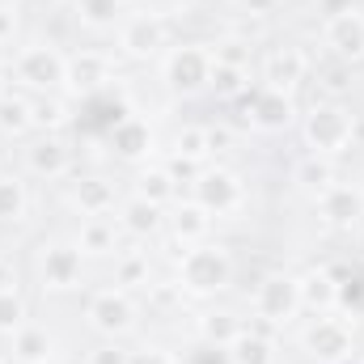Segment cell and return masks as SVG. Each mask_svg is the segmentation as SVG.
Listing matches in <instances>:
<instances>
[{
    "mask_svg": "<svg viewBox=\"0 0 364 364\" xmlns=\"http://www.w3.org/2000/svg\"><path fill=\"white\" fill-rule=\"evenodd\" d=\"M21 259H26V284L38 301H73L85 296L93 284V267L81 255L77 237L68 233V225H51L38 229L21 242Z\"/></svg>",
    "mask_w": 364,
    "mask_h": 364,
    "instance_id": "cell-1",
    "label": "cell"
},
{
    "mask_svg": "<svg viewBox=\"0 0 364 364\" xmlns=\"http://www.w3.org/2000/svg\"><path fill=\"white\" fill-rule=\"evenodd\" d=\"M166 275H170L174 292L186 305H208V301H225V296L237 292L242 263H237L233 242L208 237L199 246H186L178 255H170L166 259Z\"/></svg>",
    "mask_w": 364,
    "mask_h": 364,
    "instance_id": "cell-2",
    "label": "cell"
},
{
    "mask_svg": "<svg viewBox=\"0 0 364 364\" xmlns=\"http://www.w3.org/2000/svg\"><path fill=\"white\" fill-rule=\"evenodd\" d=\"M292 136H296L301 153L343 166L364 144L360 110L348 97H309V102H301V119H296Z\"/></svg>",
    "mask_w": 364,
    "mask_h": 364,
    "instance_id": "cell-3",
    "label": "cell"
},
{
    "mask_svg": "<svg viewBox=\"0 0 364 364\" xmlns=\"http://www.w3.org/2000/svg\"><path fill=\"white\" fill-rule=\"evenodd\" d=\"M81 326L90 339L136 343L149 331V305L140 292H127L110 279H93L81 296Z\"/></svg>",
    "mask_w": 364,
    "mask_h": 364,
    "instance_id": "cell-4",
    "label": "cell"
},
{
    "mask_svg": "<svg viewBox=\"0 0 364 364\" xmlns=\"http://www.w3.org/2000/svg\"><path fill=\"white\" fill-rule=\"evenodd\" d=\"M13 68V90L30 93V97H73V81H68V47L55 34L30 30L21 38V47L9 55ZM77 102V97H73Z\"/></svg>",
    "mask_w": 364,
    "mask_h": 364,
    "instance_id": "cell-5",
    "label": "cell"
},
{
    "mask_svg": "<svg viewBox=\"0 0 364 364\" xmlns=\"http://www.w3.org/2000/svg\"><path fill=\"white\" fill-rule=\"evenodd\" d=\"M9 166L21 170L38 191H55L85 166L81 136L77 132H34L9 149Z\"/></svg>",
    "mask_w": 364,
    "mask_h": 364,
    "instance_id": "cell-6",
    "label": "cell"
},
{
    "mask_svg": "<svg viewBox=\"0 0 364 364\" xmlns=\"http://www.w3.org/2000/svg\"><path fill=\"white\" fill-rule=\"evenodd\" d=\"M284 348L301 364H352L360 352V322L348 314H305L288 335Z\"/></svg>",
    "mask_w": 364,
    "mask_h": 364,
    "instance_id": "cell-7",
    "label": "cell"
},
{
    "mask_svg": "<svg viewBox=\"0 0 364 364\" xmlns=\"http://www.w3.org/2000/svg\"><path fill=\"white\" fill-rule=\"evenodd\" d=\"M174 38H178V17L166 4H132V13L114 30L110 47H114L119 64H127V68H153L170 51Z\"/></svg>",
    "mask_w": 364,
    "mask_h": 364,
    "instance_id": "cell-8",
    "label": "cell"
},
{
    "mask_svg": "<svg viewBox=\"0 0 364 364\" xmlns=\"http://www.w3.org/2000/svg\"><path fill=\"white\" fill-rule=\"evenodd\" d=\"M157 90L166 93L174 106L186 102H203L208 97V81H212V43L208 38H174L170 51L153 64Z\"/></svg>",
    "mask_w": 364,
    "mask_h": 364,
    "instance_id": "cell-9",
    "label": "cell"
},
{
    "mask_svg": "<svg viewBox=\"0 0 364 364\" xmlns=\"http://www.w3.org/2000/svg\"><path fill=\"white\" fill-rule=\"evenodd\" d=\"M246 314L255 326H267L275 335H288L305 309H301V284H296V272L292 267H267V272L255 275V284L246 288L242 296Z\"/></svg>",
    "mask_w": 364,
    "mask_h": 364,
    "instance_id": "cell-10",
    "label": "cell"
},
{
    "mask_svg": "<svg viewBox=\"0 0 364 364\" xmlns=\"http://www.w3.org/2000/svg\"><path fill=\"white\" fill-rule=\"evenodd\" d=\"M186 195L216 225H229V220H242L250 212V174L237 161H208L195 178L186 182Z\"/></svg>",
    "mask_w": 364,
    "mask_h": 364,
    "instance_id": "cell-11",
    "label": "cell"
},
{
    "mask_svg": "<svg viewBox=\"0 0 364 364\" xmlns=\"http://www.w3.org/2000/svg\"><path fill=\"white\" fill-rule=\"evenodd\" d=\"M314 68H318V51L314 43L305 38H292V34H279L272 43H259V60H255V81L279 93H301L309 90L314 81Z\"/></svg>",
    "mask_w": 364,
    "mask_h": 364,
    "instance_id": "cell-12",
    "label": "cell"
},
{
    "mask_svg": "<svg viewBox=\"0 0 364 364\" xmlns=\"http://www.w3.org/2000/svg\"><path fill=\"white\" fill-rule=\"evenodd\" d=\"M51 195H55V208L68 220H77V216H114L119 199L127 195V174H119L114 166H81Z\"/></svg>",
    "mask_w": 364,
    "mask_h": 364,
    "instance_id": "cell-13",
    "label": "cell"
},
{
    "mask_svg": "<svg viewBox=\"0 0 364 364\" xmlns=\"http://www.w3.org/2000/svg\"><path fill=\"white\" fill-rule=\"evenodd\" d=\"M161 123L149 114V110H132L127 119H119L106 136H102V149H106V166H114L119 174H132L149 161L161 157Z\"/></svg>",
    "mask_w": 364,
    "mask_h": 364,
    "instance_id": "cell-14",
    "label": "cell"
},
{
    "mask_svg": "<svg viewBox=\"0 0 364 364\" xmlns=\"http://www.w3.org/2000/svg\"><path fill=\"white\" fill-rule=\"evenodd\" d=\"M296 119H301V97L267 90V85H255L233 106V123L242 127V136H255V140H284V136H292Z\"/></svg>",
    "mask_w": 364,
    "mask_h": 364,
    "instance_id": "cell-15",
    "label": "cell"
},
{
    "mask_svg": "<svg viewBox=\"0 0 364 364\" xmlns=\"http://www.w3.org/2000/svg\"><path fill=\"white\" fill-rule=\"evenodd\" d=\"M68 81H73V97L90 102L97 93H110L123 85V64L114 55L110 43H81L68 47Z\"/></svg>",
    "mask_w": 364,
    "mask_h": 364,
    "instance_id": "cell-16",
    "label": "cell"
},
{
    "mask_svg": "<svg viewBox=\"0 0 364 364\" xmlns=\"http://www.w3.org/2000/svg\"><path fill=\"white\" fill-rule=\"evenodd\" d=\"M314 47L331 64H343L352 73L364 68V4H352L343 13L314 21Z\"/></svg>",
    "mask_w": 364,
    "mask_h": 364,
    "instance_id": "cell-17",
    "label": "cell"
},
{
    "mask_svg": "<svg viewBox=\"0 0 364 364\" xmlns=\"http://www.w3.org/2000/svg\"><path fill=\"white\" fill-rule=\"evenodd\" d=\"M314 220L335 233V237H360L364 233V182L356 178H339L331 182L322 195L309 199Z\"/></svg>",
    "mask_w": 364,
    "mask_h": 364,
    "instance_id": "cell-18",
    "label": "cell"
},
{
    "mask_svg": "<svg viewBox=\"0 0 364 364\" xmlns=\"http://www.w3.org/2000/svg\"><path fill=\"white\" fill-rule=\"evenodd\" d=\"M161 157H166V166H170L182 182H191L208 161H216L212 123H208V119H182V123H170V132L161 136Z\"/></svg>",
    "mask_w": 364,
    "mask_h": 364,
    "instance_id": "cell-19",
    "label": "cell"
},
{
    "mask_svg": "<svg viewBox=\"0 0 364 364\" xmlns=\"http://www.w3.org/2000/svg\"><path fill=\"white\" fill-rule=\"evenodd\" d=\"M250 326V314L242 301H208V305H191V318H186V339L195 348H216L225 352L242 331Z\"/></svg>",
    "mask_w": 364,
    "mask_h": 364,
    "instance_id": "cell-20",
    "label": "cell"
},
{
    "mask_svg": "<svg viewBox=\"0 0 364 364\" xmlns=\"http://www.w3.org/2000/svg\"><path fill=\"white\" fill-rule=\"evenodd\" d=\"M34 212H38V186L21 170L4 166L0 170V237L26 242L30 233H38V216Z\"/></svg>",
    "mask_w": 364,
    "mask_h": 364,
    "instance_id": "cell-21",
    "label": "cell"
},
{
    "mask_svg": "<svg viewBox=\"0 0 364 364\" xmlns=\"http://www.w3.org/2000/svg\"><path fill=\"white\" fill-rule=\"evenodd\" d=\"M68 233L77 237V246L90 259L93 272H106L127 246V237H123L114 216H77V220H68Z\"/></svg>",
    "mask_w": 364,
    "mask_h": 364,
    "instance_id": "cell-22",
    "label": "cell"
},
{
    "mask_svg": "<svg viewBox=\"0 0 364 364\" xmlns=\"http://www.w3.org/2000/svg\"><path fill=\"white\" fill-rule=\"evenodd\" d=\"M216 220L191 199V195H182L174 199L170 208H166V242H161V250H166V259L170 255H178L186 246H199V242H208V237H216Z\"/></svg>",
    "mask_w": 364,
    "mask_h": 364,
    "instance_id": "cell-23",
    "label": "cell"
},
{
    "mask_svg": "<svg viewBox=\"0 0 364 364\" xmlns=\"http://www.w3.org/2000/svg\"><path fill=\"white\" fill-rule=\"evenodd\" d=\"M4 352H9V360L13 364H55L64 352H68V339L60 335V326L55 322H43L38 314L4 343Z\"/></svg>",
    "mask_w": 364,
    "mask_h": 364,
    "instance_id": "cell-24",
    "label": "cell"
},
{
    "mask_svg": "<svg viewBox=\"0 0 364 364\" xmlns=\"http://www.w3.org/2000/svg\"><path fill=\"white\" fill-rule=\"evenodd\" d=\"M114 220H119V229H123V237H127L132 246H161V242H166V208L149 203V199L136 195V191H127V195L119 199Z\"/></svg>",
    "mask_w": 364,
    "mask_h": 364,
    "instance_id": "cell-25",
    "label": "cell"
},
{
    "mask_svg": "<svg viewBox=\"0 0 364 364\" xmlns=\"http://www.w3.org/2000/svg\"><path fill=\"white\" fill-rule=\"evenodd\" d=\"M64 13H68L77 34H85V38H114V30L132 13V0H64Z\"/></svg>",
    "mask_w": 364,
    "mask_h": 364,
    "instance_id": "cell-26",
    "label": "cell"
},
{
    "mask_svg": "<svg viewBox=\"0 0 364 364\" xmlns=\"http://www.w3.org/2000/svg\"><path fill=\"white\" fill-rule=\"evenodd\" d=\"M284 335H275L267 326H246L229 348H225V364H288L284 360Z\"/></svg>",
    "mask_w": 364,
    "mask_h": 364,
    "instance_id": "cell-27",
    "label": "cell"
},
{
    "mask_svg": "<svg viewBox=\"0 0 364 364\" xmlns=\"http://www.w3.org/2000/svg\"><path fill=\"white\" fill-rule=\"evenodd\" d=\"M305 314H339V272L331 263H309L296 272Z\"/></svg>",
    "mask_w": 364,
    "mask_h": 364,
    "instance_id": "cell-28",
    "label": "cell"
},
{
    "mask_svg": "<svg viewBox=\"0 0 364 364\" xmlns=\"http://www.w3.org/2000/svg\"><path fill=\"white\" fill-rule=\"evenodd\" d=\"M127 191L144 195V199H149V203H157V208H170L174 199L186 195V182L166 166V157H157V161H149V166H140V170H132V174H127Z\"/></svg>",
    "mask_w": 364,
    "mask_h": 364,
    "instance_id": "cell-29",
    "label": "cell"
},
{
    "mask_svg": "<svg viewBox=\"0 0 364 364\" xmlns=\"http://www.w3.org/2000/svg\"><path fill=\"white\" fill-rule=\"evenodd\" d=\"M34 132H38L34 127V97L21 90H9L0 97V144L13 149V144H21Z\"/></svg>",
    "mask_w": 364,
    "mask_h": 364,
    "instance_id": "cell-30",
    "label": "cell"
},
{
    "mask_svg": "<svg viewBox=\"0 0 364 364\" xmlns=\"http://www.w3.org/2000/svg\"><path fill=\"white\" fill-rule=\"evenodd\" d=\"M259 81H255V68H242V64H220V60H212V81H208V102H216V106H237L246 93L255 90Z\"/></svg>",
    "mask_w": 364,
    "mask_h": 364,
    "instance_id": "cell-31",
    "label": "cell"
},
{
    "mask_svg": "<svg viewBox=\"0 0 364 364\" xmlns=\"http://www.w3.org/2000/svg\"><path fill=\"white\" fill-rule=\"evenodd\" d=\"M288 178H292V186H296L305 199H314V195H322L331 182L343 178V170H339V161H326V157H309V153H301V157L292 161Z\"/></svg>",
    "mask_w": 364,
    "mask_h": 364,
    "instance_id": "cell-32",
    "label": "cell"
},
{
    "mask_svg": "<svg viewBox=\"0 0 364 364\" xmlns=\"http://www.w3.org/2000/svg\"><path fill=\"white\" fill-rule=\"evenodd\" d=\"M34 309H38V296L30 292V284L4 288V292H0V343H9V339L34 318Z\"/></svg>",
    "mask_w": 364,
    "mask_h": 364,
    "instance_id": "cell-33",
    "label": "cell"
},
{
    "mask_svg": "<svg viewBox=\"0 0 364 364\" xmlns=\"http://www.w3.org/2000/svg\"><path fill=\"white\" fill-rule=\"evenodd\" d=\"M77 102L73 97H34V127L38 132H77Z\"/></svg>",
    "mask_w": 364,
    "mask_h": 364,
    "instance_id": "cell-34",
    "label": "cell"
},
{
    "mask_svg": "<svg viewBox=\"0 0 364 364\" xmlns=\"http://www.w3.org/2000/svg\"><path fill=\"white\" fill-rule=\"evenodd\" d=\"M30 30H34L30 26V4L26 0H0V55H13Z\"/></svg>",
    "mask_w": 364,
    "mask_h": 364,
    "instance_id": "cell-35",
    "label": "cell"
},
{
    "mask_svg": "<svg viewBox=\"0 0 364 364\" xmlns=\"http://www.w3.org/2000/svg\"><path fill=\"white\" fill-rule=\"evenodd\" d=\"M127 364H186V348L170 343V339H157V335H140L132 348H127Z\"/></svg>",
    "mask_w": 364,
    "mask_h": 364,
    "instance_id": "cell-36",
    "label": "cell"
},
{
    "mask_svg": "<svg viewBox=\"0 0 364 364\" xmlns=\"http://www.w3.org/2000/svg\"><path fill=\"white\" fill-rule=\"evenodd\" d=\"M229 4V17L237 21V26H263V21H275L288 4L284 0H225Z\"/></svg>",
    "mask_w": 364,
    "mask_h": 364,
    "instance_id": "cell-37",
    "label": "cell"
},
{
    "mask_svg": "<svg viewBox=\"0 0 364 364\" xmlns=\"http://www.w3.org/2000/svg\"><path fill=\"white\" fill-rule=\"evenodd\" d=\"M26 284V259L9 246H0V292L4 288H21Z\"/></svg>",
    "mask_w": 364,
    "mask_h": 364,
    "instance_id": "cell-38",
    "label": "cell"
},
{
    "mask_svg": "<svg viewBox=\"0 0 364 364\" xmlns=\"http://www.w3.org/2000/svg\"><path fill=\"white\" fill-rule=\"evenodd\" d=\"M127 348L132 343H106V339H93L85 348L90 364H127Z\"/></svg>",
    "mask_w": 364,
    "mask_h": 364,
    "instance_id": "cell-39",
    "label": "cell"
},
{
    "mask_svg": "<svg viewBox=\"0 0 364 364\" xmlns=\"http://www.w3.org/2000/svg\"><path fill=\"white\" fill-rule=\"evenodd\" d=\"M352 4H360V0H309L314 21H322V17H331V13H343V9H352Z\"/></svg>",
    "mask_w": 364,
    "mask_h": 364,
    "instance_id": "cell-40",
    "label": "cell"
},
{
    "mask_svg": "<svg viewBox=\"0 0 364 364\" xmlns=\"http://www.w3.org/2000/svg\"><path fill=\"white\" fill-rule=\"evenodd\" d=\"M13 90V68H9V55H0V97Z\"/></svg>",
    "mask_w": 364,
    "mask_h": 364,
    "instance_id": "cell-41",
    "label": "cell"
},
{
    "mask_svg": "<svg viewBox=\"0 0 364 364\" xmlns=\"http://www.w3.org/2000/svg\"><path fill=\"white\" fill-rule=\"evenodd\" d=\"M55 364H90V356H85V348H81V352H77V348H68Z\"/></svg>",
    "mask_w": 364,
    "mask_h": 364,
    "instance_id": "cell-42",
    "label": "cell"
},
{
    "mask_svg": "<svg viewBox=\"0 0 364 364\" xmlns=\"http://www.w3.org/2000/svg\"><path fill=\"white\" fill-rule=\"evenodd\" d=\"M4 166H9V149L0 144V170H4Z\"/></svg>",
    "mask_w": 364,
    "mask_h": 364,
    "instance_id": "cell-43",
    "label": "cell"
},
{
    "mask_svg": "<svg viewBox=\"0 0 364 364\" xmlns=\"http://www.w3.org/2000/svg\"><path fill=\"white\" fill-rule=\"evenodd\" d=\"M356 364H364V331H360V352H356Z\"/></svg>",
    "mask_w": 364,
    "mask_h": 364,
    "instance_id": "cell-44",
    "label": "cell"
},
{
    "mask_svg": "<svg viewBox=\"0 0 364 364\" xmlns=\"http://www.w3.org/2000/svg\"><path fill=\"white\" fill-rule=\"evenodd\" d=\"M0 364H13L9 360V352H4V343H0Z\"/></svg>",
    "mask_w": 364,
    "mask_h": 364,
    "instance_id": "cell-45",
    "label": "cell"
},
{
    "mask_svg": "<svg viewBox=\"0 0 364 364\" xmlns=\"http://www.w3.org/2000/svg\"><path fill=\"white\" fill-rule=\"evenodd\" d=\"M360 127H364V110H360Z\"/></svg>",
    "mask_w": 364,
    "mask_h": 364,
    "instance_id": "cell-46",
    "label": "cell"
},
{
    "mask_svg": "<svg viewBox=\"0 0 364 364\" xmlns=\"http://www.w3.org/2000/svg\"><path fill=\"white\" fill-rule=\"evenodd\" d=\"M284 4H296V0H284Z\"/></svg>",
    "mask_w": 364,
    "mask_h": 364,
    "instance_id": "cell-47",
    "label": "cell"
}]
</instances>
